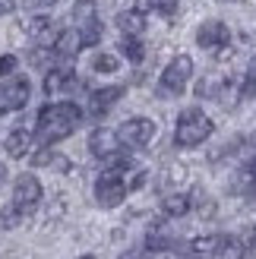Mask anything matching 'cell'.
<instances>
[{"instance_id":"cell-1","label":"cell","mask_w":256,"mask_h":259,"mask_svg":"<svg viewBox=\"0 0 256 259\" xmlns=\"http://www.w3.org/2000/svg\"><path fill=\"white\" fill-rule=\"evenodd\" d=\"M82 123V108L73 101H54L38 111L35 120V139L41 146H54V142L67 139L70 133H76V126Z\"/></svg>"},{"instance_id":"cell-2","label":"cell","mask_w":256,"mask_h":259,"mask_svg":"<svg viewBox=\"0 0 256 259\" xmlns=\"http://www.w3.org/2000/svg\"><path fill=\"white\" fill-rule=\"evenodd\" d=\"M133 167H136L133 161L114 158L105 171L98 174V180H95V202L101 205V209H117V205L126 199V193H130L126 177H130Z\"/></svg>"},{"instance_id":"cell-3","label":"cell","mask_w":256,"mask_h":259,"mask_svg":"<svg viewBox=\"0 0 256 259\" xmlns=\"http://www.w3.org/2000/svg\"><path fill=\"white\" fill-rule=\"evenodd\" d=\"M212 117L202 108H184L181 114H177V126H174V142L181 149H196L202 146L209 136H212Z\"/></svg>"},{"instance_id":"cell-4","label":"cell","mask_w":256,"mask_h":259,"mask_svg":"<svg viewBox=\"0 0 256 259\" xmlns=\"http://www.w3.org/2000/svg\"><path fill=\"white\" fill-rule=\"evenodd\" d=\"M190 79H193V57L177 54V57L168 60V67H164L161 76H158V95H164V98L184 95Z\"/></svg>"},{"instance_id":"cell-5","label":"cell","mask_w":256,"mask_h":259,"mask_svg":"<svg viewBox=\"0 0 256 259\" xmlns=\"http://www.w3.org/2000/svg\"><path fill=\"white\" fill-rule=\"evenodd\" d=\"M41 180H38L35 174H19L16 184H13V205L22 212V215H32L38 205H41Z\"/></svg>"},{"instance_id":"cell-6","label":"cell","mask_w":256,"mask_h":259,"mask_svg":"<svg viewBox=\"0 0 256 259\" xmlns=\"http://www.w3.org/2000/svg\"><path fill=\"white\" fill-rule=\"evenodd\" d=\"M117 139H120V146H126V149H146L149 142L155 139V120H149V117L123 120L120 130H117Z\"/></svg>"},{"instance_id":"cell-7","label":"cell","mask_w":256,"mask_h":259,"mask_svg":"<svg viewBox=\"0 0 256 259\" xmlns=\"http://www.w3.org/2000/svg\"><path fill=\"white\" fill-rule=\"evenodd\" d=\"M29 95H32V85L25 76H16L10 82H0V117L4 114H13L29 105Z\"/></svg>"},{"instance_id":"cell-8","label":"cell","mask_w":256,"mask_h":259,"mask_svg":"<svg viewBox=\"0 0 256 259\" xmlns=\"http://www.w3.org/2000/svg\"><path fill=\"white\" fill-rule=\"evenodd\" d=\"M196 45L202 51H225L228 45H231V29L222 22V19H206V22H199V29H196Z\"/></svg>"},{"instance_id":"cell-9","label":"cell","mask_w":256,"mask_h":259,"mask_svg":"<svg viewBox=\"0 0 256 259\" xmlns=\"http://www.w3.org/2000/svg\"><path fill=\"white\" fill-rule=\"evenodd\" d=\"M89 152L101 161H114L120 155V139H117V130H108V126H98L92 130L89 136Z\"/></svg>"},{"instance_id":"cell-10","label":"cell","mask_w":256,"mask_h":259,"mask_svg":"<svg viewBox=\"0 0 256 259\" xmlns=\"http://www.w3.org/2000/svg\"><path fill=\"white\" fill-rule=\"evenodd\" d=\"M123 98V85H105V89H95L92 95H89V114L92 117H105V114L117 105Z\"/></svg>"},{"instance_id":"cell-11","label":"cell","mask_w":256,"mask_h":259,"mask_svg":"<svg viewBox=\"0 0 256 259\" xmlns=\"http://www.w3.org/2000/svg\"><path fill=\"white\" fill-rule=\"evenodd\" d=\"M22 32L29 38H35V41H41V45H54V38H57L54 22L45 13H32L29 19H22Z\"/></svg>"},{"instance_id":"cell-12","label":"cell","mask_w":256,"mask_h":259,"mask_svg":"<svg viewBox=\"0 0 256 259\" xmlns=\"http://www.w3.org/2000/svg\"><path fill=\"white\" fill-rule=\"evenodd\" d=\"M190 209H193V196L181 190H168L161 196V215L164 218H184Z\"/></svg>"},{"instance_id":"cell-13","label":"cell","mask_w":256,"mask_h":259,"mask_svg":"<svg viewBox=\"0 0 256 259\" xmlns=\"http://www.w3.org/2000/svg\"><path fill=\"white\" fill-rule=\"evenodd\" d=\"M51 51H54L57 57H63V60H73V57L82 51V38H79V32H76V29H63V32H57Z\"/></svg>"},{"instance_id":"cell-14","label":"cell","mask_w":256,"mask_h":259,"mask_svg":"<svg viewBox=\"0 0 256 259\" xmlns=\"http://www.w3.org/2000/svg\"><path fill=\"white\" fill-rule=\"evenodd\" d=\"M70 89H76V73L70 67L48 70V76H45V92L48 95H60V92H70Z\"/></svg>"},{"instance_id":"cell-15","label":"cell","mask_w":256,"mask_h":259,"mask_svg":"<svg viewBox=\"0 0 256 259\" xmlns=\"http://www.w3.org/2000/svg\"><path fill=\"white\" fill-rule=\"evenodd\" d=\"M4 149H7L10 158H25L29 149H32V133H29V130H22V126L10 130L7 139H4Z\"/></svg>"},{"instance_id":"cell-16","label":"cell","mask_w":256,"mask_h":259,"mask_svg":"<svg viewBox=\"0 0 256 259\" xmlns=\"http://www.w3.org/2000/svg\"><path fill=\"white\" fill-rule=\"evenodd\" d=\"M117 25H120V32L123 35H143L146 32V13L143 10H123L120 16H117Z\"/></svg>"},{"instance_id":"cell-17","label":"cell","mask_w":256,"mask_h":259,"mask_svg":"<svg viewBox=\"0 0 256 259\" xmlns=\"http://www.w3.org/2000/svg\"><path fill=\"white\" fill-rule=\"evenodd\" d=\"M171 247V234H168V225L164 222H155L149 231H146V250L149 253H161Z\"/></svg>"},{"instance_id":"cell-18","label":"cell","mask_w":256,"mask_h":259,"mask_svg":"<svg viewBox=\"0 0 256 259\" xmlns=\"http://www.w3.org/2000/svg\"><path fill=\"white\" fill-rule=\"evenodd\" d=\"M219 253V234H199L190 240V256L196 259H212Z\"/></svg>"},{"instance_id":"cell-19","label":"cell","mask_w":256,"mask_h":259,"mask_svg":"<svg viewBox=\"0 0 256 259\" xmlns=\"http://www.w3.org/2000/svg\"><path fill=\"white\" fill-rule=\"evenodd\" d=\"M219 259H247V250H244V240L234 237V234H225L219 237Z\"/></svg>"},{"instance_id":"cell-20","label":"cell","mask_w":256,"mask_h":259,"mask_svg":"<svg viewBox=\"0 0 256 259\" xmlns=\"http://www.w3.org/2000/svg\"><path fill=\"white\" fill-rule=\"evenodd\" d=\"M79 38H82V48H92V45H98L101 41V22H98V16L92 13V16H86V19H79Z\"/></svg>"},{"instance_id":"cell-21","label":"cell","mask_w":256,"mask_h":259,"mask_svg":"<svg viewBox=\"0 0 256 259\" xmlns=\"http://www.w3.org/2000/svg\"><path fill=\"white\" fill-rule=\"evenodd\" d=\"M120 54L130 60V63H143V57H146L143 38H139V35H123L120 38Z\"/></svg>"},{"instance_id":"cell-22","label":"cell","mask_w":256,"mask_h":259,"mask_svg":"<svg viewBox=\"0 0 256 259\" xmlns=\"http://www.w3.org/2000/svg\"><path fill=\"white\" fill-rule=\"evenodd\" d=\"M234 187H237V190H253V193H256V158H253V161H247V164L237 171Z\"/></svg>"},{"instance_id":"cell-23","label":"cell","mask_w":256,"mask_h":259,"mask_svg":"<svg viewBox=\"0 0 256 259\" xmlns=\"http://www.w3.org/2000/svg\"><path fill=\"white\" fill-rule=\"evenodd\" d=\"M92 70L95 73H105V76L108 73H117L120 70V57L117 54H95L92 57Z\"/></svg>"},{"instance_id":"cell-24","label":"cell","mask_w":256,"mask_h":259,"mask_svg":"<svg viewBox=\"0 0 256 259\" xmlns=\"http://www.w3.org/2000/svg\"><path fill=\"white\" fill-rule=\"evenodd\" d=\"M19 218H22V212L16 209V205H7V209L0 212V231H13L19 225Z\"/></svg>"},{"instance_id":"cell-25","label":"cell","mask_w":256,"mask_h":259,"mask_svg":"<svg viewBox=\"0 0 256 259\" xmlns=\"http://www.w3.org/2000/svg\"><path fill=\"white\" fill-rule=\"evenodd\" d=\"M177 7H181V0H152V10L161 13V16H171V13H177Z\"/></svg>"},{"instance_id":"cell-26","label":"cell","mask_w":256,"mask_h":259,"mask_svg":"<svg viewBox=\"0 0 256 259\" xmlns=\"http://www.w3.org/2000/svg\"><path fill=\"white\" fill-rule=\"evenodd\" d=\"M16 67H19V60L13 54H0V79H4V76H13Z\"/></svg>"},{"instance_id":"cell-27","label":"cell","mask_w":256,"mask_h":259,"mask_svg":"<svg viewBox=\"0 0 256 259\" xmlns=\"http://www.w3.org/2000/svg\"><path fill=\"white\" fill-rule=\"evenodd\" d=\"M73 13H76V19H86V16H92V13H95V0H76Z\"/></svg>"},{"instance_id":"cell-28","label":"cell","mask_w":256,"mask_h":259,"mask_svg":"<svg viewBox=\"0 0 256 259\" xmlns=\"http://www.w3.org/2000/svg\"><path fill=\"white\" fill-rule=\"evenodd\" d=\"M244 240V250H247V259H256V228H247V234L240 237Z\"/></svg>"},{"instance_id":"cell-29","label":"cell","mask_w":256,"mask_h":259,"mask_svg":"<svg viewBox=\"0 0 256 259\" xmlns=\"http://www.w3.org/2000/svg\"><path fill=\"white\" fill-rule=\"evenodd\" d=\"M54 0H25V7L29 10H41V7H51Z\"/></svg>"},{"instance_id":"cell-30","label":"cell","mask_w":256,"mask_h":259,"mask_svg":"<svg viewBox=\"0 0 256 259\" xmlns=\"http://www.w3.org/2000/svg\"><path fill=\"white\" fill-rule=\"evenodd\" d=\"M7 13H13V0H0V16H7Z\"/></svg>"},{"instance_id":"cell-31","label":"cell","mask_w":256,"mask_h":259,"mask_svg":"<svg viewBox=\"0 0 256 259\" xmlns=\"http://www.w3.org/2000/svg\"><path fill=\"white\" fill-rule=\"evenodd\" d=\"M123 259H143V256H139V253H126Z\"/></svg>"},{"instance_id":"cell-32","label":"cell","mask_w":256,"mask_h":259,"mask_svg":"<svg viewBox=\"0 0 256 259\" xmlns=\"http://www.w3.org/2000/svg\"><path fill=\"white\" fill-rule=\"evenodd\" d=\"M0 184H4V164H0Z\"/></svg>"},{"instance_id":"cell-33","label":"cell","mask_w":256,"mask_h":259,"mask_svg":"<svg viewBox=\"0 0 256 259\" xmlns=\"http://www.w3.org/2000/svg\"><path fill=\"white\" fill-rule=\"evenodd\" d=\"M79 259H95V256H79Z\"/></svg>"}]
</instances>
